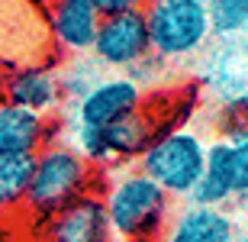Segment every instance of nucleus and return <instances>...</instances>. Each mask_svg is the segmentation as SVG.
Listing matches in <instances>:
<instances>
[{
    "label": "nucleus",
    "mask_w": 248,
    "mask_h": 242,
    "mask_svg": "<svg viewBox=\"0 0 248 242\" xmlns=\"http://www.w3.org/2000/svg\"><path fill=\"white\" fill-rule=\"evenodd\" d=\"M187 204L219 207V210H229L235 204V145L219 139L206 145V168Z\"/></svg>",
    "instance_id": "nucleus-13"
},
{
    "label": "nucleus",
    "mask_w": 248,
    "mask_h": 242,
    "mask_svg": "<svg viewBox=\"0 0 248 242\" xmlns=\"http://www.w3.org/2000/svg\"><path fill=\"white\" fill-rule=\"evenodd\" d=\"M39 236L42 242H113L103 194L91 191V194L64 204L58 213H52L42 223Z\"/></svg>",
    "instance_id": "nucleus-9"
},
{
    "label": "nucleus",
    "mask_w": 248,
    "mask_h": 242,
    "mask_svg": "<svg viewBox=\"0 0 248 242\" xmlns=\"http://www.w3.org/2000/svg\"><path fill=\"white\" fill-rule=\"evenodd\" d=\"M3 78H7V68L0 65V94H3Z\"/></svg>",
    "instance_id": "nucleus-20"
},
{
    "label": "nucleus",
    "mask_w": 248,
    "mask_h": 242,
    "mask_svg": "<svg viewBox=\"0 0 248 242\" xmlns=\"http://www.w3.org/2000/svg\"><path fill=\"white\" fill-rule=\"evenodd\" d=\"M0 97L23 107V110H29V113H39V116H58L62 103H64L55 65L10 68L7 78H3V94Z\"/></svg>",
    "instance_id": "nucleus-11"
},
{
    "label": "nucleus",
    "mask_w": 248,
    "mask_h": 242,
    "mask_svg": "<svg viewBox=\"0 0 248 242\" xmlns=\"http://www.w3.org/2000/svg\"><path fill=\"white\" fill-rule=\"evenodd\" d=\"M235 242H248V226H245V229L239 233V239H235Z\"/></svg>",
    "instance_id": "nucleus-21"
},
{
    "label": "nucleus",
    "mask_w": 248,
    "mask_h": 242,
    "mask_svg": "<svg viewBox=\"0 0 248 242\" xmlns=\"http://www.w3.org/2000/svg\"><path fill=\"white\" fill-rule=\"evenodd\" d=\"M235 204H248V149L235 145Z\"/></svg>",
    "instance_id": "nucleus-19"
},
{
    "label": "nucleus",
    "mask_w": 248,
    "mask_h": 242,
    "mask_svg": "<svg viewBox=\"0 0 248 242\" xmlns=\"http://www.w3.org/2000/svg\"><path fill=\"white\" fill-rule=\"evenodd\" d=\"M245 55H248V36H245Z\"/></svg>",
    "instance_id": "nucleus-23"
},
{
    "label": "nucleus",
    "mask_w": 248,
    "mask_h": 242,
    "mask_svg": "<svg viewBox=\"0 0 248 242\" xmlns=\"http://www.w3.org/2000/svg\"><path fill=\"white\" fill-rule=\"evenodd\" d=\"M148 55H152V39H148L145 26V10L100 19V29H97L91 48V58L100 68H110L113 75H126Z\"/></svg>",
    "instance_id": "nucleus-6"
},
{
    "label": "nucleus",
    "mask_w": 248,
    "mask_h": 242,
    "mask_svg": "<svg viewBox=\"0 0 248 242\" xmlns=\"http://www.w3.org/2000/svg\"><path fill=\"white\" fill-rule=\"evenodd\" d=\"M36 155H0V216L26 207Z\"/></svg>",
    "instance_id": "nucleus-14"
},
{
    "label": "nucleus",
    "mask_w": 248,
    "mask_h": 242,
    "mask_svg": "<svg viewBox=\"0 0 248 242\" xmlns=\"http://www.w3.org/2000/svg\"><path fill=\"white\" fill-rule=\"evenodd\" d=\"M97 177H107V175L97 171L74 145L58 139L36 155V168H32V181H29V194L23 210L32 220L46 223L64 204L91 194Z\"/></svg>",
    "instance_id": "nucleus-2"
},
{
    "label": "nucleus",
    "mask_w": 248,
    "mask_h": 242,
    "mask_svg": "<svg viewBox=\"0 0 248 242\" xmlns=\"http://www.w3.org/2000/svg\"><path fill=\"white\" fill-rule=\"evenodd\" d=\"M145 26L152 52L168 65L200 52L213 36L206 0H152L145 7Z\"/></svg>",
    "instance_id": "nucleus-4"
},
{
    "label": "nucleus",
    "mask_w": 248,
    "mask_h": 242,
    "mask_svg": "<svg viewBox=\"0 0 248 242\" xmlns=\"http://www.w3.org/2000/svg\"><path fill=\"white\" fill-rule=\"evenodd\" d=\"M152 0H93V7L100 10V16H120V13H136L145 10Z\"/></svg>",
    "instance_id": "nucleus-18"
},
{
    "label": "nucleus",
    "mask_w": 248,
    "mask_h": 242,
    "mask_svg": "<svg viewBox=\"0 0 248 242\" xmlns=\"http://www.w3.org/2000/svg\"><path fill=\"white\" fill-rule=\"evenodd\" d=\"M206 13L216 36H235L248 29V0H206Z\"/></svg>",
    "instance_id": "nucleus-17"
},
{
    "label": "nucleus",
    "mask_w": 248,
    "mask_h": 242,
    "mask_svg": "<svg viewBox=\"0 0 248 242\" xmlns=\"http://www.w3.org/2000/svg\"><path fill=\"white\" fill-rule=\"evenodd\" d=\"M142 100H145V91L129 75H103L74 103V116H78V126L107 129V126H116L120 120L132 116L142 107Z\"/></svg>",
    "instance_id": "nucleus-7"
},
{
    "label": "nucleus",
    "mask_w": 248,
    "mask_h": 242,
    "mask_svg": "<svg viewBox=\"0 0 248 242\" xmlns=\"http://www.w3.org/2000/svg\"><path fill=\"white\" fill-rule=\"evenodd\" d=\"M235 239H239L235 216L229 210L200 204L177 207L165 233V242H235Z\"/></svg>",
    "instance_id": "nucleus-12"
},
{
    "label": "nucleus",
    "mask_w": 248,
    "mask_h": 242,
    "mask_svg": "<svg viewBox=\"0 0 248 242\" xmlns=\"http://www.w3.org/2000/svg\"><path fill=\"white\" fill-rule=\"evenodd\" d=\"M213 129H216V139L219 142L248 149V91L235 94V97H229L226 103L216 107Z\"/></svg>",
    "instance_id": "nucleus-15"
},
{
    "label": "nucleus",
    "mask_w": 248,
    "mask_h": 242,
    "mask_svg": "<svg viewBox=\"0 0 248 242\" xmlns=\"http://www.w3.org/2000/svg\"><path fill=\"white\" fill-rule=\"evenodd\" d=\"M55 71H58V87H62V97H64V103L71 100V103H78L84 97V94L91 91L93 84L100 81V65L93 62L91 55H81V58H68V62H58L55 65Z\"/></svg>",
    "instance_id": "nucleus-16"
},
{
    "label": "nucleus",
    "mask_w": 248,
    "mask_h": 242,
    "mask_svg": "<svg viewBox=\"0 0 248 242\" xmlns=\"http://www.w3.org/2000/svg\"><path fill=\"white\" fill-rule=\"evenodd\" d=\"M36 3H42V7H48V3H52V0H36Z\"/></svg>",
    "instance_id": "nucleus-22"
},
{
    "label": "nucleus",
    "mask_w": 248,
    "mask_h": 242,
    "mask_svg": "<svg viewBox=\"0 0 248 242\" xmlns=\"http://www.w3.org/2000/svg\"><path fill=\"white\" fill-rule=\"evenodd\" d=\"M100 19L103 16L93 7V0H52L46 7V23L58 58L64 62V58L91 55Z\"/></svg>",
    "instance_id": "nucleus-8"
},
{
    "label": "nucleus",
    "mask_w": 248,
    "mask_h": 242,
    "mask_svg": "<svg viewBox=\"0 0 248 242\" xmlns=\"http://www.w3.org/2000/svg\"><path fill=\"white\" fill-rule=\"evenodd\" d=\"M58 116H39L0 97V155H39L58 142Z\"/></svg>",
    "instance_id": "nucleus-10"
},
{
    "label": "nucleus",
    "mask_w": 248,
    "mask_h": 242,
    "mask_svg": "<svg viewBox=\"0 0 248 242\" xmlns=\"http://www.w3.org/2000/svg\"><path fill=\"white\" fill-rule=\"evenodd\" d=\"M55 46L48 36L46 7L36 0H0V65H58Z\"/></svg>",
    "instance_id": "nucleus-5"
},
{
    "label": "nucleus",
    "mask_w": 248,
    "mask_h": 242,
    "mask_svg": "<svg viewBox=\"0 0 248 242\" xmlns=\"http://www.w3.org/2000/svg\"><path fill=\"white\" fill-rule=\"evenodd\" d=\"M136 168L145 177H152L171 200H187L206 168V142L200 132L187 129V126L161 132L142 152Z\"/></svg>",
    "instance_id": "nucleus-3"
},
{
    "label": "nucleus",
    "mask_w": 248,
    "mask_h": 242,
    "mask_svg": "<svg viewBox=\"0 0 248 242\" xmlns=\"http://www.w3.org/2000/svg\"><path fill=\"white\" fill-rule=\"evenodd\" d=\"M100 194L113 242H165L177 207L152 177H145L139 168L110 171Z\"/></svg>",
    "instance_id": "nucleus-1"
}]
</instances>
